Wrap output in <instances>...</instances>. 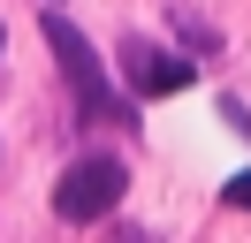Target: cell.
Wrapping results in <instances>:
<instances>
[{
	"mask_svg": "<svg viewBox=\"0 0 251 243\" xmlns=\"http://www.w3.org/2000/svg\"><path fill=\"white\" fill-rule=\"evenodd\" d=\"M122 190H129V167L114 160V152H84V160L53 182V213H61V220H99V213H114Z\"/></svg>",
	"mask_w": 251,
	"mask_h": 243,
	"instance_id": "cell-2",
	"label": "cell"
},
{
	"mask_svg": "<svg viewBox=\"0 0 251 243\" xmlns=\"http://www.w3.org/2000/svg\"><path fill=\"white\" fill-rule=\"evenodd\" d=\"M0 46H8V30H0Z\"/></svg>",
	"mask_w": 251,
	"mask_h": 243,
	"instance_id": "cell-5",
	"label": "cell"
},
{
	"mask_svg": "<svg viewBox=\"0 0 251 243\" xmlns=\"http://www.w3.org/2000/svg\"><path fill=\"white\" fill-rule=\"evenodd\" d=\"M122 69H129V91H145V99L190 84V61L168 53V46H152V38H122Z\"/></svg>",
	"mask_w": 251,
	"mask_h": 243,
	"instance_id": "cell-3",
	"label": "cell"
},
{
	"mask_svg": "<svg viewBox=\"0 0 251 243\" xmlns=\"http://www.w3.org/2000/svg\"><path fill=\"white\" fill-rule=\"evenodd\" d=\"M46 46L61 53V76H69V91H76L84 114H99V122H129V106L107 91V69H99V53L84 46V30L69 23V15H53V8H46Z\"/></svg>",
	"mask_w": 251,
	"mask_h": 243,
	"instance_id": "cell-1",
	"label": "cell"
},
{
	"mask_svg": "<svg viewBox=\"0 0 251 243\" xmlns=\"http://www.w3.org/2000/svg\"><path fill=\"white\" fill-rule=\"evenodd\" d=\"M228 197H236V205H251V175H236V182H228Z\"/></svg>",
	"mask_w": 251,
	"mask_h": 243,
	"instance_id": "cell-4",
	"label": "cell"
}]
</instances>
